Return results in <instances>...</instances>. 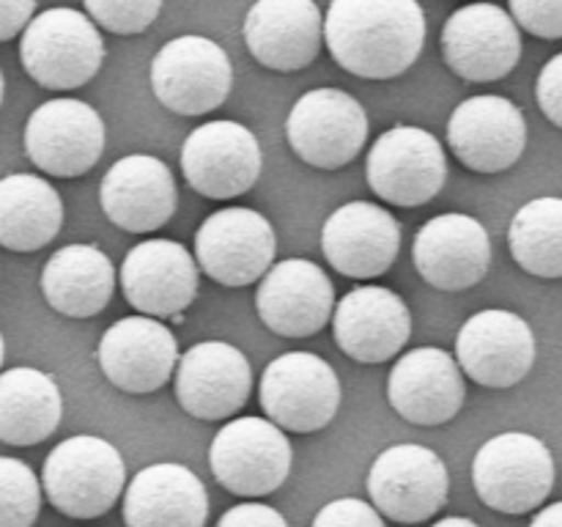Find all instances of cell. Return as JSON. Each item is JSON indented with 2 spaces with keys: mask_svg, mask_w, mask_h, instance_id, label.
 Listing matches in <instances>:
<instances>
[{
  "mask_svg": "<svg viewBox=\"0 0 562 527\" xmlns=\"http://www.w3.org/2000/svg\"><path fill=\"white\" fill-rule=\"evenodd\" d=\"M324 42L340 69L366 80H393L420 58L426 14L417 0H333Z\"/></svg>",
  "mask_w": 562,
  "mask_h": 527,
  "instance_id": "obj_1",
  "label": "cell"
},
{
  "mask_svg": "<svg viewBox=\"0 0 562 527\" xmlns=\"http://www.w3.org/2000/svg\"><path fill=\"white\" fill-rule=\"evenodd\" d=\"M126 467L119 448L93 434H77L49 450L42 486L49 505L71 519H97L121 497Z\"/></svg>",
  "mask_w": 562,
  "mask_h": 527,
  "instance_id": "obj_2",
  "label": "cell"
},
{
  "mask_svg": "<svg viewBox=\"0 0 562 527\" xmlns=\"http://www.w3.org/2000/svg\"><path fill=\"white\" fill-rule=\"evenodd\" d=\"M20 60L27 77L42 88L75 91L102 69V33L82 11L47 9L22 31Z\"/></svg>",
  "mask_w": 562,
  "mask_h": 527,
  "instance_id": "obj_3",
  "label": "cell"
},
{
  "mask_svg": "<svg viewBox=\"0 0 562 527\" xmlns=\"http://www.w3.org/2000/svg\"><path fill=\"white\" fill-rule=\"evenodd\" d=\"M552 450L525 431H505L486 439L472 461V483L488 508L499 514H530L552 494Z\"/></svg>",
  "mask_w": 562,
  "mask_h": 527,
  "instance_id": "obj_4",
  "label": "cell"
},
{
  "mask_svg": "<svg viewBox=\"0 0 562 527\" xmlns=\"http://www.w3.org/2000/svg\"><path fill=\"white\" fill-rule=\"evenodd\" d=\"M366 179L373 195L393 206H426L445 187L448 157L434 132L395 124L368 152Z\"/></svg>",
  "mask_w": 562,
  "mask_h": 527,
  "instance_id": "obj_5",
  "label": "cell"
},
{
  "mask_svg": "<svg viewBox=\"0 0 562 527\" xmlns=\"http://www.w3.org/2000/svg\"><path fill=\"white\" fill-rule=\"evenodd\" d=\"M291 442L267 417L228 421L209 448V467L223 489L236 497L278 492L291 472Z\"/></svg>",
  "mask_w": 562,
  "mask_h": 527,
  "instance_id": "obj_6",
  "label": "cell"
},
{
  "mask_svg": "<svg viewBox=\"0 0 562 527\" xmlns=\"http://www.w3.org/2000/svg\"><path fill=\"white\" fill-rule=\"evenodd\" d=\"M234 86L231 58L214 38L176 36L151 60L154 97L179 115L217 110Z\"/></svg>",
  "mask_w": 562,
  "mask_h": 527,
  "instance_id": "obj_7",
  "label": "cell"
},
{
  "mask_svg": "<svg viewBox=\"0 0 562 527\" xmlns=\"http://www.w3.org/2000/svg\"><path fill=\"white\" fill-rule=\"evenodd\" d=\"M371 132L366 108L340 88H316L296 99L285 135L302 162L338 170L362 152Z\"/></svg>",
  "mask_w": 562,
  "mask_h": 527,
  "instance_id": "obj_8",
  "label": "cell"
},
{
  "mask_svg": "<svg viewBox=\"0 0 562 527\" xmlns=\"http://www.w3.org/2000/svg\"><path fill=\"white\" fill-rule=\"evenodd\" d=\"M261 406L283 431L313 434L329 426L340 406L335 368L311 351H289L267 366L261 377Z\"/></svg>",
  "mask_w": 562,
  "mask_h": 527,
  "instance_id": "obj_9",
  "label": "cell"
},
{
  "mask_svg": "<svg viewBox=\"0 0 562 527\" xmlns=\"http://www.w3.org/2000/svg\"><path fill=\"white\" fill-rule=\"evenodd\" d=\"M448 467L423 445H393L376 456L368 472L373 508L401 525L431 519L448 503Z\"/></svg>",
  "mask_w": 562,
  "mask_h": 527,
  "instance_id": "obj_10",
  "label": "cell"
},
{
  "mask_svg": "<svg viewBox=\"0 0 562 527\" xmlns=\"http://www.w3.org/2000/svg\"><path fill=\"white\" fill-rule=\"evenodd\" d=\"M108 130L91 104L80 99H49L38 104L25 124L27 159L42 173L77 179L104 154Z\"/></svg>",
  "mask_w": 562,
  "mask_h": 527,
  "instance_id": "obj_11",
  "label": "cell"
},
{
  "mask_svg": "<svg viewBox=\"0 0 562 527\" xmlns=\"http://www.w3.org/2000/svg\"><path fill=\"white\" fill-rule=\"evenodd\" d=\"M274 228L261 212L228 206L209 214L195 234V261L214 283L241 289L274 264Z\"/></svg>",
  "mask_w": 562,
  "mask_h": 527,
  "instance_id": "obj_12",
  "label": "cell"
},
{
  "mask_svg": "<svg viewBox=\"0 0 562 527\" xmlns=\"http://www.w3.org/2000/svg\"><path fill=\"white\" fill-rule=\"evenodd\" d=\"M263 154L256 135L236 121H209L181 146V170L198 195L212 201L239 198L256 187Z\"/></svg>",
  "mask_w": 562,
  "mask_h": 527,
  "instance_id": "obj_13",
  "label": "cell"
},
{
  "mask_svg": "<svg viewBox=\"0 0 562 527\" xmlns=\"http://www.w3.org/2000/svg\"><path fill=\"white\" fill-rule=\"evenodd\" d=\"M456 362L483 388H514L536 366V335L519 313L488 307L459 329Z\"/></svg>",
  "mask_w": 562,
  "mask_h": 527,
  "instance_id": "obj_14",
  "label": "cell"
},
{
  "mask_svg": "<svg viewBox=\"0 0 562 527\" xmlns=\"http://www.w3.org/2000/svg\"><path fill=\"white\" fill-rule=\"evenodd\" d=\"M442 53L461 80H503L521 58L519 25L494 3L461 5L442 27Z\"/></svg>",
  "mask_w": 562,
  "mask_h": 527,
  "instance_id": "obj_15",
  "label": "cell"
},
{
  "mask_svg": "<svg viewBox=\"0 0 562 527\" xmlns=\"http://www.w3.org/2000/svg\"><path fill=\"white\" fill-rule=\"evenodd\" d=\"M448 143L459 162L475 173H503L527 148L525 113L497 93L470 97L450 113Z\"/></svg>",
  "mask_w": 562,
  "mask_h": 527,
  "instance_id": "obj_16",
  "label": "cell"
},
{
  "mask_svg": "<svg viewBox=\"0 0 562 527\" xmlns=\"http://www.w3.org/2000/svg\"><path fill=\"white\" fill-rule=\"evenodd\" d=\"M252 368L245 351L225 340H201L176 362V399L198 421H225L247 404Z\"/></svg>",
  "mask_w": 562,
  "mask_h": 527,
  "instance_id": "obj_17",
  "label": "cell"
},
{
  "mask_svg": "<svg viewBox=\"0 0 562 527\" xmlns=\"http://www.w3.org/2000/svg\"><path fill=\"white\" fill-rule=\"evenodd\" d=\"M335 289L318 264L285 258L263 272L256 294L261 322L283 338H311L333 318Z\"/></svg>",
  "mask_w": 562,
  "mask_h": 527,
  "instance_id": "obj_18",
  "label": "cell"
},
{
  "mask_svg": "<svg viewBox=\"0 0 562 527\" xmlns=\"http://www.w3.org/2000/svg\"><path fill=\"white\" fill-rule=\"evenodd\" d=\"M99 368L110 384L132 395L157 393L179 362L173 329L154 316H126L104 329Z\"/></svg>",
  "mask_w": 562,
  "mask_h": 527,
  "instance_id": "obj_19",
  "label": "cell"
},
{
  "mask_svg": "<svg viewBox=\"0 0 562 527\" xmlns=\"http://www.w3.org/2000/svg\"><path fill=\"white\" fill-rule=\"evenodd\" d=\"M121 291L143 316L173 318L195 300L198 261L181 242H140L121 264Z\"/></svg>",
  "mask_w": 562,
  "mask_h": 527,
  "instance_id": "obj_20",
  "label": "cell"
},
{
  "mask_svg": "<svg viewBox=\"0 0 562 527\" xmlns=\"http://www.w3.org/2000/svg\"><path fill=\"white\" fill-rule=\"evenodd\" d=\"M415 267L439 291H467L492 267V239L472 214L448 212L428 220L415 236Z\"/></svg>",
  "mask_w": 562,
  "mask_h": 527,
  "instance_id": "obj_21",
  "label": "cell"
},
{
  "mask_svg": "<svg viewBox=\"0 0 562 527\" xmlns=\"http://www.w3.org/2000/svg\"><path fill=\"white\" fill-rule=\"evenodd\" d=\"M322 250L335 272L346 274V278H379L398 258L401 225L379 203H344L324 223Z\"/></svg>",
  "mask_w": 562,
  "mask_h": 527,
  "instance_id": "obj_22",
  "label": "cell"
},
{
  "mask_svg": "<svg viewBox=\"0 0 562 527\" xmlns=\"http://www.w3.org/2000/svg\"><path fill=\"white\" fill-rule=\"evenodd\" d=\"M464 373L453 355L439 346H420L401 357L387 379V401L415 426H442L464 406Z\"/></svg>",
  "mask_w": 562,
  "mask_h": 527,
  "instance_id": "obj_23",
  "label": "cell"
},
{
  "mask_svg": "<svg viewBox=\"0 0 562 527\" xmlns=\"http://www.w3.org/2000/svg\"><path fill=\"white\" fill-rule=\"evenodd\" d=\"M333 333L340 351L379 366L398 355L412 335V313L384 285H357L333 307Z\"/></svg>",
  "mask_w": 562,
  "mask_h": 527,
  "instance_id": "obj_24",
  "label": "cell"
},
{
  "mask_svg": "<svg viewBox=\"0 0 562 527\" xmlns=\"http://www.w3.org/2000/svg\"><path fill=\"white\" fill-rule=\"evenodd\" d=\"M176 179L151 154H126L104 173L99 203L113 225L130 234H151L176 214Z\"/></svg>",
  "mask_w": 562,
  "mask_h": 527,
  "instance_id": "obj_25",
  "label": "cell"
},
{
  "mask_svg": "<svg viewBox=\"0 0 562 527\" xmlns=\"http://www.w3.org/2000/svg\"><path fill=\"white\" fill-rule=\"evenodd\" d=\"M324 20L313 0H256L245 16V44L272 71H300L322 53Z\"/></svg>",
  "mask_w": 562,
  "mask_h": 527,
  "instance_id": "obj_26",
  "label": "cell"
},
{
  "mask_svg": "<svg viewBox=\"0 0 562 527\" xmlns=\"http://www.w3.org/2000/svg\"><path fill=\"white\" fill-rule=\"evenodd\" d=\"M206 486L184 464H148L126 486V527H206Z\"/></svg>",
  "mask_w": 562,
  "mask_h": 527,
  "instance_id": "obj_27",
  "label": "cell"
},
{
  "mask_svg": "<svg viewBox=\"0 0 562 527\" xmlns=\"http://www.w3.org/2000/svg\"><path fill=\"white\" fill-rule=\"evenodd\" d=\"M113 264L93 245H66L44 264L42 294L60 316H97L113 300Z\"/></svg>",
  "mask_w": 562,
  "mask_h": 527,
  "instance_id": "obj_28",
  "label": "cell"
},
{
  "mask_svg": "<svg viewBox=\"0 0 562 527\" xmlns=\"http://www.w3.org/2000/svg\"><path fill=\"white\" fill-rule=\"evenodd\" d=\"M64 225V201L47 179L9 173L0 179V245L14 253L47 247Z\"/></svg>",
  "mask_w": 562,
  "mask_h": 527,
  "instance_id": "obj_29",
  "label": "cell"
},
{
  "mask_svg": "<svg viewBox=\"0 0 562 527\" xmlns=\"http://www.w3.org/2000/svg\"><path fill=\"white\" fill-rule=\"evenodd\" d=\"M64 417V399L53 379L38 368H9L0 373V442L27 448L53 437Z\"/></svg>",
  "mask_w": 562,
  "mask_h": 527,
  "instance_id": "obj_30",
  "label": "cell"
},
{
  "mask_svg": "<svg viewBox=\"0 0 562 527\" xmlns=\"http://www.w3.org/2000/svg\"><path fill=\"white\" fill-rule=\"evenodd\" d=\"M508 247L514 261L536 278H562V198L541 195L510 220Z\"/></svg>",
  "mask_w": 562,
  "mask_h": 527,
  "instance_id": "obj_31",
  "label": "cell"
},
{
  "mask_svg": "<svg viewBox=\"0 0 562 527\" xmlns=\"http://www.w3.org/2000/svg\"><path fill=\"white\" fill-rule=\"evenodd\" d=\"M42 511V483L20 459L0 456V527H33Z\"/></svg>",
  "mask_w": 562,
  "mask_h": 527,
  "instance_id": "obj_32",
  "label": "cell"
},
{
  "mask_svg": "<svg viewBox=\"0 0 562 527\" xmlns=\"http://www.w3.org/2000/svg\"><path fill=\"white\" fill-rule=\"evenodd\" d=\"M88 16L115 36L143 33L162 11V0H82Z\"/></svg>",
  "mask_w": 562,
  "mask_h": 527,
  "instance_id": "obj_33",
  "label": "cell"
},
{
  "mask_svg": "<svg viewBox=\"0 0 562 527\" xmlns=\"http://www.w3.org/2000/svg\"><path fill=\"white\" fill-rule=\"evenodd\" d=\"M516 25L538 38H562V0H508Z\"/></svg>",
  "mask_w": 562,
  "mask_h": 527,
  "instance_id": "obj_34",
  "label": "cell"
},
{
  "mask_svg": "<svg viewBox=\"0 0 562 527\" xmlns=\"http://www.w3.org/2000/svg\"><path fill=\"white\" fill-rule=\"evenodd\" d=\"M311 527H387L382 514L360 497H340L324 505Z\"/></svg>",
  "mask_w": 562,
  "mask_h": 527,
  "instance_id": "obj_35",
  "label": "cell"
},
{
  "mask_svg": "<svg viewBox=\"0 0 562 527\" xmlns=\"http://www.w3.org/2000/svg\"><path fill=\"white\" fill-rule=\"evenodd\" d=\"M536 97L543 115L562 130V53L547 60L536 82Z\"/></svg>",
  "mask_w": 562,
  "mask_h": 527,
  "instance_id": "obj_36",
  "label": "cell"
},
{
  "mask_svg": "<svg viewBox=\"0 0 562 527\" xmlns=\"http://www.w3.org/2000/svg\"><path fill=\"white\" fill-rule=\"evenodd\" d=\"M217 527H289L285 516L274 511L272 505L261 503H241L225 511L220 516Z\"/></svg>",
  "mask_w": 562,
  "mask_h": 527,
  "instance_id": "obj_37",
  "label": "cell"
},
{
  "mask_svg": "<svg viewBox=\"0 0 562 527\" xmlns=\"http://www.w3.org/2000/svg\"><path fill=\"white\" fill-rule=\"evenodd\" d=\"M36 0H0V42H9L16 33L25 31L33 20Z\"/></svg>",
  "mask_w": 562,
  "mask_h": 527,
  "instance_id": "obj_38",
  "label": "cell"
},
{
  "mask_svg": "<svg viewBox=\"0 0 562 527\" xmlns=\"http://www.w3.org/2000/svg\"><path fill=\"white\" fill-rule=\"evenodd\" d=\"M530 527H562V500L554 505H547L543 511H538L536 519L530 522Z\"/></svg>",
  "mask_w": 562,
  "mask_h": 527,
  "instance_id": "obj_39",
  "label": "cell"
},
{
  "mask_svg": "<svg viewBox=\"0 0 562 527\" xmlns=\"http://www.w3.org/2000/svg\"><path fill=\"white\" fill-rule=\"evenodd\" d=\"M434 527H481V525L472 519H467V516H448V519H439Z\"/></svg>",
  "mask_w": 562,
  "mask_h": 527,
  "instance_id": "obj_40",
  "label": "cell"
},
{
  "mask_svg": "<svg viewBox=\"0 0 562 527\" xmlns=\"http://www.w3.org/2000/svg\"><path fill=\"white\" fill-rule=\"evenodd\" d=\"M3 93H5V80H3V71H0V104H3Z\"/></svg>",
  "mask_w": 562,
  "mask_h": 527,
  "instance_id": "obj_41",
  "label": "cell"
},
{
  "mask_svg": "<svg viewBox=\"0 0 562 527\" xmlns=\"http://www.w3.org/2000/svg\"><path fill=\"white\" fill-rule=\"evenodd\" d=\"M3 357H5V344H3V335H0V366H3Z\"/></svg>",
  "mask_w": 562,
  "mask_h": 527,
  "instance_id": "obj_42",
  "label": "cell"
}]
</instances>
